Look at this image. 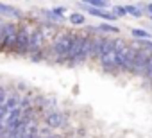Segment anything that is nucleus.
<instances>
[{"mask_svg": "<svg viewBox=\"0 0 152 138\" xmlns=\"http://www.w3.org/2000/svg\"><path fill=\"white\" fill-rule=\"evenodd\" d=\"M115 50H116V61L120 72H131L134 65V56H136V47L129 45L125 40H116L115 41Z\"/></svg>", "mask_w": 152, "mask_h": 138, "instance_id": "f257e3e1", "label": "nucleus"}, {"mask_svg": "<svg viewBox=\"0 0 152 138\" xmlns=\"http://www.w3.org/2000/svg\"><path fill=\"white\" fill-rule=\"evenodd\" d=\"M72 41H73V32H70V31L59 32V34L52 40V43H50V54L56 57V61L66 63V57H68Z\"/></svg>", "mask_w": 152, "mask_h": 138, "instance_id": "f03ea898", "label": "nucleus"}, {"mask_svg": "<svg viewBox=\"0 0 152 138\" xmlns=\"http://www.w3.org/2000/svg\"><path fill=\"white\" fill-rule=\"evenodd\" d=\"M88 36L90 34H86V32H73V41H72V47H70V52L66 57V63L70 66L83 65V48H84Z\"/></svg>", "mask_w": 152, "mask_h": 138, "instance_id": "7ed1b4c3", "label": "nucleus"}, {"mask_svg": "<svg viewBox=\"0 0 152 138\" xmlns=\"http://www.w3.org/2000/svg\"><path fill=\"white\" fill-rule=\"evenodd\" d=\"M29 43H31V32L25 25H18V36H16V43L13 47L11 52L18 54V56H27L29 54Z\"/></svg>", "mask_w": 152, "mask_h": 138, "instance_id": "20e7f679", "label": "nucleus"}, {"mask_svg": "<svg viewBox=\"0 0 152 138\" xmlns=\"http://www.w3.org/2000/svg\"><path fill=\"white\" fill-rule=\"evenodd\" d=\"M152 54L145 52L143 48H136V56H134V65H132V70L131 74L134 76H145V70H147V65H148V59H150Z\"/></svg>", "mask_w": 152, "mask_h": 138, "instance_id": "39448f33", "label": "nucleus"}, {"mask_svg": "<svg viewBox=\"0 0 152 138\" xmlns=\"http://www.w3.org/2000/svg\"><path fill=\"white\" fill-rule=\"evenodd\" d=\"M45 48V32L41 29H36L31 32V43H29V54L41 56Z\"/></svg>", "mask_w": 152, "mask_h": 138, "instance_id": "423d86ee", "label": "nucleus"}, {"mask_svg": "<svg viewBox=\"0 0 152 138\" xmlns=\"http://www.w3.org/2000/svg\"><path fill=\"white\" fill-rule=\"evenodd\" d=\"M16 36H18V25L15 22H6V34H4V45L2 50L11 52L15 43H16Z\"/></svg>", "mask_w": 152, "mask_h": 138, "instance_id": "0eeeda50", "label": "nucleus"}, {"mask_svg": "<svg viewBox=\"0 0 152 138\" xmlns=\"http://www.w3.org/2000/svg\"><path fill=\"white\" fill-rule=\"evenodd\" d=\"M64 115L63 113H59V111H52V113H48L47 117H45V124L48 126V127H63L64 126Z\"/></svg>", "mask_w": 152, "mask_h": 138, "instance_id": "6e6552de", "label": "nucleus"}, {"mask_svg": "<svg viewBox=\"0 0 152 138\" xmlns=\"http://www.w3.org/2000/svg\"><path fill=\"white\" fill-rule=\"evenodd\" d=\"M0 16H7V18H20V16H22V13H20L16 7L9 6V4H2V2H0Z\"/></svg>", "mask_w": 152, "mask_h": 138, "instance_id": "1a4fd4ad", "label": "nucleus"}, {"mask_svg": "<svg viewBox=\"0 0 152 138\" xmlns=\"http://www.w3.org/2000/svg\"><path fill=\"white\" fill-rule=\"evenodd\" d=\"M32 126H34V124H31V118H27L23 124H20V126H18V129H16L9 138H23V136L31 131V127H32Z\"/></svg>", "mask_w": 152, "mask_h": 138, "instance_id": "9d476101", "label": "nucleus"}, {"mask_svg": "<svg viewBox=\"0 0 152 138\" xmlns=\"http://www.w3.org/2000/svg\"><path fill=\"white\" fill-rule=\"evenodd\" d=\"M91 27H93V25H91ZM91 31H99V32H113V34H118L120 27H115V25H111V23H100L99 27H93Z\"/></svg>", "mask_w": 152, "mask_h": 138, "instance_id": "9b49d317", "label": "nucleus"}, {"mask_svg": "<svg viewBox=\"0 0 152 138\" xmlns=\"http://www.w3.org/2000/svg\"><path fill=\"white\" fill-rule=\"evenodd\" d=\"M68 20H70V23H73V25H84V23H86V18H84L83 13H72Z\"/></svg>", "mask_w": 152, "mask_h": 138, "instance_id": "f8f14e48", "label": "nucleus"}, {"mask_svg": "<svg viewBox=\"0 0 152 138\" xmlns=\"http://www.w3.org/2000/svg\"><path fill=\"white\" fill-rule=\"evenodd\" d=\"M131 34H132L136 40H150V38H152V34H150L148 31H145V29H132Z\"/></svg>", "mask_w": 152, "mask_h": 138, "instance_id": "ddd939ff", "label": "nucleus"}, {"mask_svg": "<svg viewBox=\"0 0 152 138\" xmlns=\"http://www.w3.org/2000/svg\"><path fill=\"white\" fill-rule=\"evenodd\" d=\"M84 4H86V6H90V7H95V9H102V11L109 6L106 0H90V2H84Z\"/></svg>", "mask_w": 152, "mask_h": 138, "instance_id": "4468645a", "label": "nucleus"}, {"mask_svg": "<svg viewBox=\"0 0 152 138\" xmlns=\"http://www.w3.org/2000/svg\"><path fill=\"white\" fill-rule=\"evenodd\" d=\"M125 11H127V15H131V16H134V18H140V16L143 15L136 6H125Z\"/></svg>", "mask_w": 152, "mask_h": 138, "instance_id": "2eb2a0df", "label": "nucleus"}, {"mask_svg": "<svg viewBox=\"0 0 152 138\" xmlns=\"http://www.w3.org/2000/svg\"><path fill=\"white\" fill-rule=\"evenodd\" d=\"M148 83H152V56L148 59V65H147V70H145V76H143Z\"/></svg>", "mask_w": 152, "mask_h": 138, "instance_id": "dca6fc26", "label": "nucleus"}, {"mask_svg": "<svg viewBox=\"0 0 152 138\" xmlns=\"http://www.w3.org/2000/svg\"><path fill=\"white\" fill-rule=\"evenodd\" d=\"M113 15H115V16H125V15H127V11H125V6H115V9H113Z\"/></svg>", "mask_w": 152, "mask_h": 138, "instance_id": "f3484780", "label": "nucleus"}, {"mask_svg": "<svg viewBox=\"0 0 152 138\" xmlns=\"http://www.w3.org/2000/svg\"><path fill=\"white\" fill-rule=\"evenodd\" d=\"M4 34H6V22L0 20V50H2V45H4Z\"/></svg>", "mask_w": 152, "mask_h": 138, "instance_id": "a211bd4d", "label": "nucleus"}, {"mask_svg": "<svg viewBox=\"0 0 152 138\" xmlns=\"http://www.w3.org/2000/svg\"><path fill=\"white\" fill-rule=\"evenodd\" d=\"M23 138H39V136H38V126L34 124V126L31 127V131H29V133H27Z\"/></svg>", "mask_w": 152, "mask_h": 138, "instance_id": "6ab92c4d", "label": "nucleus"}, {"mask_svg": "<svg viewBox=\"0 0 152 138\" xmlns=\"http://www.w3.org/2000/svg\"><path fill=\"white\" fill-rule=\"evenodd\" d=\"M145 9H147V13L152 16V4H147V6H145Z\"/></svg>", "mask_w": 152, "mask_h": 138, "instance_id": "aec40b11", "label": "nucleus"}]
</instances>
